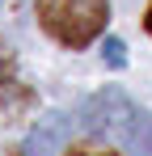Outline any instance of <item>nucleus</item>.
Instances as JSON below:
<instances>
[{"mask_svg":"<svg viewBox=\"0 0 152 156\" xmlns=\"http://www.w3.org/2000/svg\"><path fill=\"white\" fill-rule=\"evenodd\" d=\"M106 55H110V63H114V68H123L127 59H123V42H118V38H110V42H106Z\"/></svg>","mask_w":152,"mask_h":156,"instance_id":"obj_5","label":"nucleus"},{"mask_svg":"<svg viewBox=\"0 0 152 156\" xmlns=\"http://www.w3.org/2000/svg\"><path fill=\"white\" fill-rule=\"evenodd\" d=\"M38 17L42 26L68 42V47H89L106 30L110 17V0H38Z\"/></svg>","mask_w":152,"mask_h":156,"instance_id":"obj_1","label":"nucleus"},{"mask_svg":"<svg viewBox=\"0 0 152 156\" xmlns=\"http://www.w3.org/2000/svg\"><path fill=\"white\" fill-rule=\"evenodd\" d=\"M68 156H110V152H85V148H72Z\"/></svg>","mask_w":152,"mask_h":156,"instance_id":"obj_6","label":"nucleus"},{"mask_svg":"<svg viewBox=\"0 0 152 156\" xmlns=\"http://www.w3.org/2000/svg\"><path fill=\"white\" fill-rule=\"evenodd\" d=\"M0 76H9V55L0 51Z\"/></svg>","mask_w":152,"mask_h":156,"instance_id":"obj_7","label":"nucleus"},{"mask_svg":"<svg viewBox=\"0 0 152 156\" xmlns=\"http://www.w3.org/2000/svg\"><path fill=\"white\" fill-rule=\"evenodd\" d=\"M68 139H72V118L68 114H47L25 135L21 156H59V152H68Z\"/></svg>","mask_w":152,"mask_h":156,"instance_id":"obj_3","label":"nucleus"},{"mask_svg":"<svg viewBox=\"0 0 152 156\" xmlns=\"http://www.w3.org/2000/svg\"><path fill=\"white\" fill-rule=\"evenodd\" d=\"M123 148L131 156H152V114L148 110H139L135 114V122H131V131H127Z\"/></svg>","mask_w":152,"mask_h":156,"instance_id":"obj_4","label":"nucleus"},{"mask_svg":"<svg viewBox=\"0 0 152 156\" xmlns=\"http://www.w3.org/2000/svg\"><path fill=\"white\" fill-rule=\"evenodd\" d=\"M148 30H152V9H148Z\"/></svg>","mask_w":152,"mask_h":156,"instance_id":"obj_8","label":"nucleus"},{"mask_svg":"<svg viewBox=\"0 0 152 156\" xmlns=\"http://www.w3.org/2000/svg\"><path fill=\"white\" fill-rule=\"evenodd\" d=\"M135 114H139V105L131 101L123 89L106 84L101 93H93L89 101L80 105V127L89 131V135H97V139L123 144L127 131H131V122H135Z\"/></svg>","mask_w":152,"mask_h":156,"instance_id":"obj_2","label":"nucleus"}]
</instances>
